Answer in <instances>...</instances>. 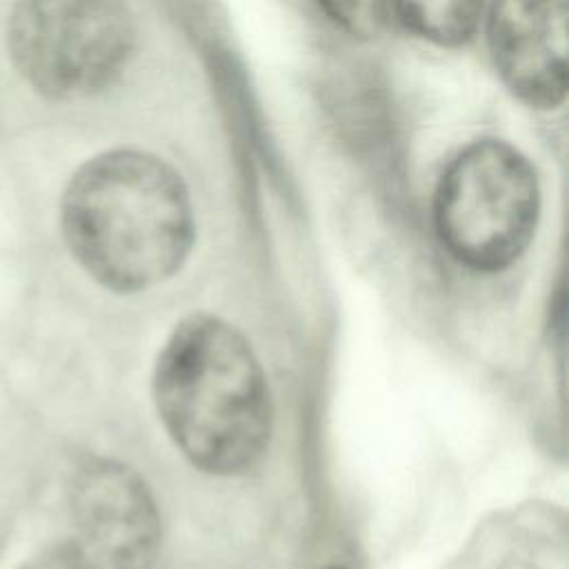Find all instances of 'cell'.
Here are the masks:
<instances>
[{
  "mask_svg": "<svg viewBox=\"0 0 569 569\" xmlns=\"http://www.w3.org/2000/svg\"><path fill=\"white\" fill-rule=\"evenodd\" d=\"M62 229L93 280L113 291H140L180 269L193 242V213L169 164L140 151H111L71 178Z\"/></svg>",
  "mask_w": 569,
  "mask_h": 569,
  "instance_id": "1",
  "label": "cell"
},
{
  "mask_svg": "<svg viewBox=\"0 0 569 569\" xmlns=\"http://www.w3.org/2000/svg\"><path fill=\"white\" fill-rule=\"evenodd\" d=\"M153 398L178 449L207 473H238L264 451L271 398L251 345L209 313L184 318L164 342Z\"/></svg>",
  "mask_w": 569,
  "mask_h": 569,
  "instance_id": "2",
  "label": "cell"
},
{
  "mask_svg": "<svg viewBox=\"0 0 569 569\" xmlns=\"http://www.w3.org/2000/svg\"><path fill=\"white\" fill-rule=\"evenodd\" d=\"M433 211L438 236L456 260L476 271H500L533 236L538 180L513 147L482 140L449 164Z\"/></svg>",
  "mask_w": 569,
  "mask_h": 569,
  "instance_id": "3",
  "label": "cell"
},
{
  "mask_svg": "<svg viewBox=\"0 0 569 569\" xmlns=\"http://www.w3.org/2000/svg\"><path fill=\"white\" fill-rule=\"evenodd\" d=\"M131 42L124 0H22L9 24L16 67L51 98H82L109 84Z\"/></svg>",
  "mask_w": 569,
  "mask_h": 569,
  "instance_id": "4",
  "label": "cell"
},
{
  "mask_svg": "<svg viewBox=\"0 0 569 569\" xmlns=\"http://www.w3.org/2000/svg\"><path fill=\"white\" fill-rule=\"evenodd\" d=\"M67 540L82 569H151L160 516L144 480L122 462L93 460L71 489Z\"/></svg>",
  "mask_w": 569,
  "mask_h": 569,
  "instance_id": "5",
  "label": "cell"
},
{
  "mask_svg": "<svg viewBox=\"0 0 569 569\" xmlns=\"http://www.w3.org/2000/svg\"><path fill=\"white\" fill-rule=\"evenodd\" d=\"M569 0H493L489 47L507 87L549 109L567 93Z\"/></svg>",
  "mask_w": 569,
  "mask_h": 569,
  "instance_id": "6",
  "label": "cell"
},
{
  "mask_svg": "<svg viewBox=\"0 0 569 569\" xmlns=\"http://www.w3.org/2000/svg\"><path fill=\"white\" fill-rule=\"evenodd\" d=\"M407 29L438 44L467 40L480 18L482 0H396Z\"/></svg>",
  "mask_w": 569,
  "mask_h": 569,
  "instance_id": "7",
  "label": "cell"
},
{
  "mask_svg": "<svg viewBox=\"0 0 569 569\" xmlns=\"http://www.w3.org/2000/svg\"><path fill=\"white\" fill-rule=\"evenodd\" d=\"M342 29L353 36H376L387 18L389 0H318Z\"/></svg>",
  "mask_w": 569,
  "mask_h": 569,
  "instance_id": "8",
  "label": "cell"
},
{
  "mask_svg": "<svg viewBox=\"0 0 569 569\" xmlns=\"http://www.w3.org/2000/svg\"><path fill=\"white\" fill-rule=\"evenodd\" d=\"M20 569H82L76 553L71 551L69 542L49 547L40 551L36 558L24 562Z\"/></svg>",
  "mask_w": 569,
  "mask_h": 569,
  "instance_id": "9",
  "label": "cell"
}]
</instances>
